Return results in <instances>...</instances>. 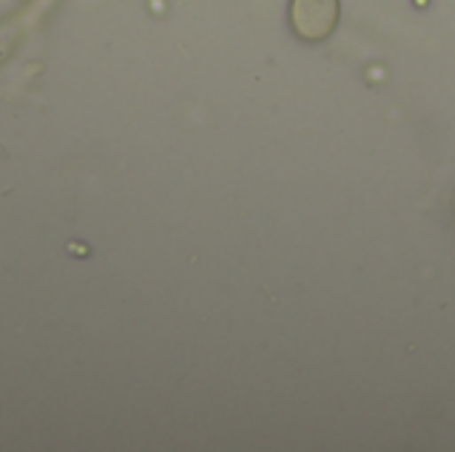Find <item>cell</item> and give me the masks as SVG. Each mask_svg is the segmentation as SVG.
I'll use <instances>...</instances> for the list:
<instances>
[{"label":"cell","instance_id":"6da1fadb","mask_svg":"<svg viewBox=\"0 0 455 452\" xmlns=\"http://www.w3.org/2000/svg\"><path fill=\"white\" fill-rule=\"evenodd\" d=\"M338 16L335 0H293V24L301 37L317 40L325 37Z\"/></svg>","mask_w":455,"mask_h":452}]
</instances>
